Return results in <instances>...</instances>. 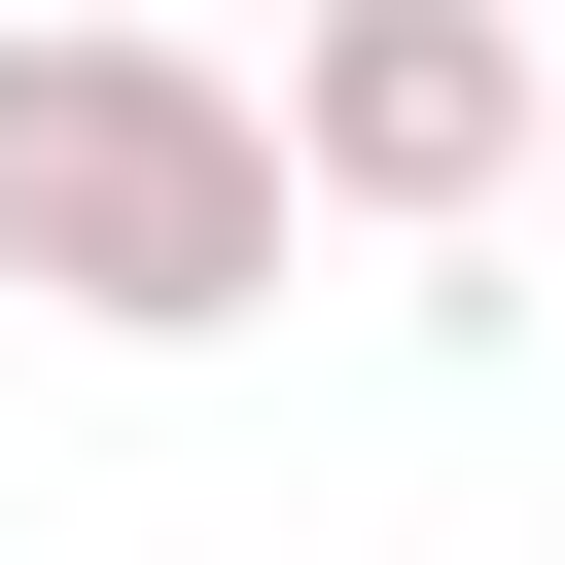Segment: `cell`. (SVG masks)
<instances>
[{
	"label": "cell",
	"instance_id": "3",
	"mask_svg": "<svg viewBox=\"0 0 565 565\" xmlns=\"http://www.w3.org/2000/svg\"><path fill=\"white\" fill-rule=\"evenodd\" d=\"M530 71H565V35H530Z\"/></svg>",
	"mask_w": 565,
	"mask_h": 565
},
{
	"label": "cell",
	"instance_id": "1",
	"mask_svg": "<svg viewBox=\"0 0 565 565\" xmlns=\"http://www.w3.org/2000/svg\"><path fill=\"white\" fill-rule=\"evenodd\" d=\"M0 282L106 318V353L282 318V106L212 35H0Z\"/></svg>",
	"mask_w": 565,
	"mask_h": 565
},
{
	"label": "cell",
	"instance_id": "2",
	"mask_svg": "<svg viewBox=\"0 0 565 565\" xmlns=\"http://www.w3.org/2000/svg\"><path fill=\"white\" fill-rule=\"evenodd\" d=\"M530 106H565L530 0H318V35H282V212H424V247H459V212L530 177Z\"/></svg>",
	"mask_w": 565,
	"mask_h": 565
}]
</instances>
